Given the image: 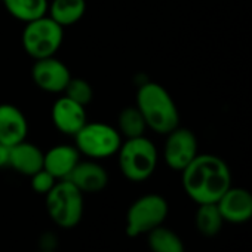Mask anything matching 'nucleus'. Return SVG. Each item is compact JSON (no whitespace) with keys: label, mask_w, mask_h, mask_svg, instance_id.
Listing matches in <instances>:
<instances>
[{"label":"nucleus","mask_w":252,"mask_h":252,"mask_svg":"<svg viewBox=\"0 0 252 252\" xmlns=\"http://www.w3.org/2000/svg\"><path fill=\"white\" fill-rule=\"evenodd\" d=\"M181 181L186 194L194 203H217L231 187V171L220 156L197 155L181 171Z\"/></svg>","instance_id":"nucleus-1"},{"label":"nucleus","mask_w":252,"mask_h":252,"mask_svg":"<svg viewBox=\"0 0 252 252\" xmlns=\"http://www.w3.org/2000/svg\"><path fill=\"white\" fill-rule=\"evenodd\" d=\"M197 155L199 146L193 131L178 126V128L166 134V141L163 146V159L172 171H184Z\"/></svg>","instance_id":"nucleus-8"},{"label":"nucleus","mask_w":252,"mask_h":252,"mask_svg":"<svg viewBox=\"0 0 252 252\" xmlns=\"http://www.w3.org/2000/svg\"><path fill=\"white\" fill-rule=\"evenodd\" d=\"M224 222L245 224L252 220V193L242 187H230L217 202Z\"/></svg>","instance_id":"nucleus-11"},{"label":"nucleus","mask_w":252,"mask_h":252,"mask_svg":"<svg viewBox=\"0 0 252 252\" xmlns=\"http://www.w3.org/2000/svg\"><path fill=\"white\" fill-rule=\"evenodd\" d=\"M64 95L76 101L77 104L86 107L94 98V89L88 80L82 77H71L64 91Z\"/></svg>","instance_id":"nucleus-21"},{"label":"nucleus","mask_w":252,"mask_h":252,"mask_svg":"<svg viewBox=\"0 0 252 252\" xmlns=\"http://www.w3.org/2000/svg\"><path fill=\"white\" fill-rule=\"evenodd\" d=\"M40 252H54V251H49V249H45V251H40Z\"/></svg>","instance_id":"nucleus-24"},{"label":"nucleus","mask_w":252,"mask_h":252,"mask_svg":"<svg viewBox=\"0 0 252 252\" xmlns=\"http://www.w3.org/2000/svg\"><path fill=\"white\" fill-rule=\"evenodd\" d=\"M51 117L57 131L68 137H74L88 122L86 108L65 95L54 102Z\"/></svg>","instance_id":"nucleus-10"},{"label":"nucleus","mask_w":252,"mask_h":252,"mask_svg":"<svg viewBox=\"0 0 252 252\" xmlns=\"http://www.w3.org/2000/svg\"><path fill=\"white\" fill-rule=\"evenodd\" d=\"M63 42L64 27L55 23L49 15L27 23L21 36V43L26 54L34 61L55 57Z\"/></svg>","instance_id":"nucleus-6"},{"label":"nucleus","mask_w":252,"mask_h":252,"mask_svg":"<svg viewBox=\"0 0 252 252\" xmlns=\"http://www.w3.org/2000/svg\"><path fill=\"white\" fill-rule=\"evenodd\" d=\"M147 240L152 252H186L181 237L163 224L147 233Z\"/></svg>","instance_id":"nucleus-20"},{"label":"nucleus","mask_w":252,"mask_h":252,"mask_svg":"<svg viewBox=\"0 0 252 252\" xmlns=\"http://www.w3.org/2000/svg\"><path fill=\"white\" fill-rule=\"evenodd\" d=\"M30 178H32V189H33V191H36L39 194H45V196L52 190V187L58 181L46 169H40L39 172H36Z\"/></svg>","instance_id":"nucleus-22"},{"label":"nucleus","mask_w":252,"mask_h":252,"mask_svg":"<svg viewBox=\"0 0 252 252\" xmlns=\"http://www.w3.org/2000/svg\"><path fill=\"white\" fill-rule=\"evenodd\" d=\"M194 222H196L197 231L205 237L217 236L224 225V220L217 203L199 205L196 215H194Z\"/></svg>","instance_id":"nucleus-19"},{"label":"nucleus","mask_w":252,"mask_h":252,"mask_svg":"<svg viewBox=\"0 0 252 252\" xmlns=\"http://www.w3.org/2000/svg\"><path fill=\"white\" fill-rule=\"evenodd\" d=\"M147 129L166 135L180 126V111L171 94L156 82H144L137 92V104Z\"/></svg>","instance_id":"nucleus-2"},{"label":"nucleus","mask_w":252,"mask_h":252,"mask_svg":"<svg viewBox=\"0 0 252 252\" xmlns=\"http://www.w3.org/2000/svg\"><path fill=\"white\" fill-rule=\"evenodd\" d=\"M46 209L57 225L73 228L83 217V193L68 180H60L46 194Z\"/></svg>","instance_id":"nucleus-5"},{"label":"nucleus","mask_w":252,"mask_h":252,"mask_svg":"<svg viewBox=\"0 0 252 252\" xmlns=\"http://www.w3.org/2000/svg\"><path fill=\"white\" fill-rule=\"evenodd\" d=\"M80 153L76 146L58 144L51 147L43 155V169H46L52 177L60 180H67L76 165L80 162Z\"/></svg>","instance_id":"nucleus-14"},{"label":"nucleus","mask_w":252,"mask_h":252,"mask_svg":"<svg viewBox=\"0 0 252 252\" xmlns=\"http://www.w3.org/2000/svg\"><path fill=\"white\" fill-rule=\"evenodd\" d=\"M117 156L123 177L132 183H143L149 180L155 174L159 162L158 149L146 135L123 141Z\"/></svg>","instance_id":"nucleus-3"},{"label":"nucleus","mask_w":252,"mask_h":252,"mask_svg":"<svg viewBox=\"0 0 252 252\" xmlns=\"http://www.w3.org/2000/svg\"><path fill=\"white\" fill-rule=\"evenodd\" d=\"M29 120L14 104H0V144L14 147L27 140Z\"/></svg>","instance_id":"nucleus-12"},{"label":"nucleus","mask_w":252,"mask_h":252,"mask_svg":"<svg viewBox=\"0 0 252 252\" xmlns=\"http://www.w3.org/2000/svg\"><path fill=\"white\" fill-rule=\"evenodd\" d=\"M43 152L27 140L11 147L9 150V168L21 175L32 177L43 169Z\"/></svg>","instance_id":"nucleus-15"},{"label":"nucleus","mask_w":252,"mask_h":252,"mask_svg":"<svg viewBox=\"0 0 252 252\" xmlns=\"http://www.w3.org/2000/svg\"><path fill=\"white\" fill-rule=\"evenodd\" d=\"M67 180L74 184L83 194L85 193H98L102 191L108 184L107 171L96 160H85L79 162Z\"/></svg>","instance_id":"nucleus-13"},{"label":"nucleus","mask_w":252,"mask_h":252,"mask_svg":"<svg viewBox=\"0 0 252 252\" xmlns=\"http://www.w3.org/2000/svg\"><path fill=\"white\" fill-rule=\"evenodd\" d=\"M169 205L160 194L150 193L138 197L126 212V234L138 237L162 225L168 217Z\"/></svg>","instance_id":"nucleus-7"},{"label":"nucleus","mask_w":252,"mask_h":252,"mask_svg":"<svg viewBox=\"0 0 252 252\" xmlns=\"http://www.w3.org/2000/svg\"><path fill=\"white\" fill-rule=\"evenodd\" d=\"M86 14V0H52L48 15L61 27H70L79 23Z\"/></svg>","instance_id":"nucleus-16"},{"label":"nucleus","mask_w":252,"mask_h":252,"mask_svg":"<svg viewBox=\"0 0 252 252\" xmlns=\"http://www.w3.org/2000/svg\"><path fill=\"white\" fill-rule=\"evenodd\" d=\"M9 147L0 144V169L9 166Z\"/></svg>","instance_id":"nucleus-23"},{"label":"nucleus","mask_w":252,"mask_h":252,"mask_svg":"<svg viewBox=\"0 0 252 252\" xmlns=\"http://www.w3.org/2000/svg\"><path fill=\"white\" fill-rule=\"evenodd\" d=\"M116 128L120 132L122 138L128 140V138H137L146 135L147 125L138 107L128 105L119 113Z\"/></svg>","instance_id":"nucleus-18"},{"label":"nucleus","mask_w":252,"mask_h":252,"mask_svg":"<svg viewBox=\"0 0 252 252\" xmlns=\"http://www.w3.org/2000/svg\"><path fill=\"white\" fill-rule=\"evenodd\" d=\"M73 138L79 153L92 160H101L117 155L123 143L116 126L104 122H86Z\"/></svg>","instance_id":"nucleus-4"},{"label":"nucleus","mask_w":252,"mask_h":252,"mask_svg":"<svg viewBox=\"0 0 252 252\" xmlns=\"http://www.w3.org/2000/svg\"><path fill=\"white\" fill-rule=\"evenodd\" d=\"M5 9L15 20L27 24L48 15V0H3Z\"/></svg>","instance_id":"nucleus-17"},{"label":"nucleus","mask_w":252,"mask_h":252,"mask_svg":"<svg viewBox=\"0 0 252 252\" xmlns=\"http://www.w3.org/2000/svg\"><path fill=\"white\" fill-rule=\"evenodd\" d=\"M71 77L68 67L55 57L36 60L32 67V79L34 85L49 94L64 92Z\"/></svg>","instance_id":"nucleus-9"}]
</instances>
